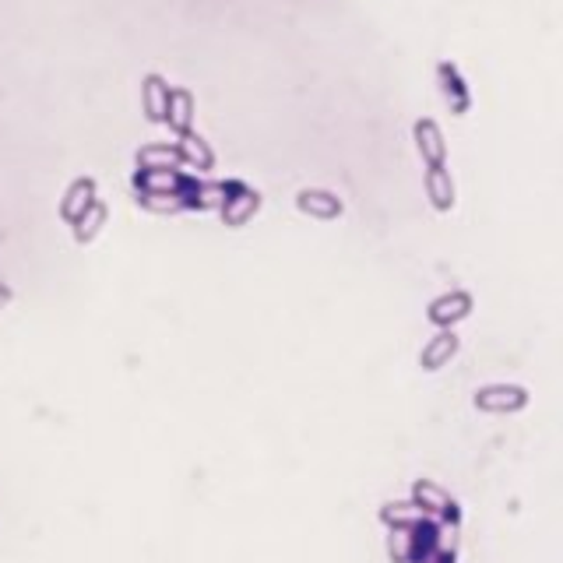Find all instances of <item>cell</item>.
<instances>
[{"instance_id":"6da1fadb","label":"cell","mask_w":563,"mask_h":563,"mask_svg":"<svg viewBox=\"0 0 563 563\" xmlns=\"http://www.w3.org/2000/svg\"><path fill=\"white\" fill-rule=\"evenodd\" d=\"M412 504L423 511V518L441 524H454L458 522V504L451 500V493L443 486L430 483V479H419L412 486Z\"/></svg>"},{"instance_id":"7a4b0ae2","label":"cell","mask_w":563,"mask_h":563,"mask_svg":"<svg viewBox=\"0 0 563 563\" xmlns=\"http://www.w3.org/2000/svg\"><path fill=\"white\" fill-rule=\"evenodd\" d=\"M134 187L138 194H183L187 198L191 176H183L180 169H138Z\"/></svg>"},{"instance_id":"3957f363","label":"cell","mask_w":563,"mask_h":563,"mask_svg":"<svg viewBox=\"0 0 563 563\" xmlns=\"http://www.w3.org/2000/svg\"><path fill=\"white\" fill-rule=\"evenodd\" d=\"M219 211H222L226 226H246V222L261 211V194L250 191L240 180H233V187H229V194H226V201H222Z\"/></svg>"},{"instance_id":"277c9868","label":"cell","mask_w":563,"mask_h":563,"mask_svg":"<svg viewBox=\"0 0 563 563\" xmlns=\"http://www.w3.org/2000/svg\"><path fill=\"white\" fill-rule=\"evenodd\" d=\"M528 405V391L518 388V384H489L483 388L479 395H476V408H483V412H496V416H504V412H518Z\"/></svg>"},{"instance_id":"5b68a950","label":"cell","mask_w":563,"mask_h":563,"mask_svg":"<svg viewBox=\"0 0 563 563\" xmlns=\"http://www.w3.org/2000/svg\"><path fill=\"white\" fill-rule=\"evenodd\" d=\"M469 314H472V296L461 292V289L443 292V296H437V299L430 303V321L437 324V327H451V324L465 321Z\"/></svg>"},{"instance_id":"8992f818","label":"cell","mask_w":563,"mask_h":563,"mask_svg":"<svg viewBox=\"0 0 563 563\" xmlns=\"http://www.w3.org/2000/svg\"><path fill=\"white\" fill-rule=\"evenodd\" d=\"M296 208H299L303 215H310V219H321V222H331V219L342 215L338 194L321 191V187H307V191H299V194H296Z\"/></svg>"},{"instance_id":"52a82bcc","label":"cell","mask_w":563,"mask_h":563,"mask_svg":"<svg viewBox=\"0 0 563 563\" xmlns=\"http://www.w3.org/2000/svg\"><path fill=\"white\" fill-rule=\"evenodd\" d=\"M233 180H191L187 187V208H198V211H211V208H222L226 194H229Z\"/></svg>"},{"instance_id":"ba28073f","label":"cell","mask_w":563,"mask_h":563,"mask_svg":"<svg viewBox=\"0 0 563 563\" xmlns=\"http://www.w3.org/2000/svg\"><path fill=\"white\" fill-rule=\"evenodd\" d=\"M416 148H419V156L423 162L433 169V165H443L447 159V145H443V134L441 127L433 121H419L416 123Z\"/></svg>"},{"instance_id":"9c48e42d","label":"cell","mask_w":563,"mask_h":563,"mask_svg":"<svg viewBox=\"0 0 563 563\" xmlns=\"http://www.w3.org/2000/svg\"><path fill=\"white\" fill-rule=\"evenodd\" d=\"M165 123H169L176 134H191V123H194V95H191L187 88H173V92H169Z\"/></svg>"},{"instance_id":"30bf717a","label":"cell","mask_w":563,"mask_h":563,"mask_svg":"<svg viewBox=\"0 0 563 563\" xmlns=\"http://www.w3.org/2000/svg\"><path fill=\"white\" fill-rule=\"evenodd\" d=\"M454 353H458V338H454V331H451V327H443L441 335H433V338L423 345V356H419V362H423V370H441V366L451 362Z\"/></svg>"},{"instance_id":"8fae6325","label":"cell","mask_w":563,"mask_h":563,"mask_svg":"<svg viewBox=\"0 0 563 563\" xmlns=\"http://www.w3.org/2000/svg\"><path fill=\"white\" fill-rule=\"evenodd\" d=\"M169 85L159 75H148L141 85V103H145V113L152 123H165V106H169Z\"/></svg>"},{"instance_id":"7c38bea8","label":"cell","mask_w":563,"mask_h":563,"mask_svg":"<svg viewBox=\"0 0 563 563\" xmlns=\"http://www.w3.org/2000/svg\"><path fill=\"white\" fill-rule=\"evenodd\" d=\"M92 201H95V180L81 176V180H75V183L67 187V194H64V201H60V215H64V219L75 226V222H78V215Z\"/></svg>"},{"instance_id":"4fadbf2b","label":"cell","mask_w":563,"mask_h":563,"mask_svg":"<svg viewBox=\"0 0 563 563\" xmlns=\"http://www.w3.org/2000/svg\"><path fill=\"white\" fill-rule=\"evenodd\" d=\"M437 78H441V92L443 99H447V106H451V113H465L469 110V88H465V81L458 75V67L441 64L437 67Z\"/></svg>"},{"instance_id":"5bb4252c","label":"cell","mask_w":563,"mask_h":563,"mask_svg":"<svg viewBox=\"0 0 563 563\" xmlns=\"http://www.w3.org/2000/svg\"><path fill=\"white\" fill-rule=\"evenodd\" d=\"M426 194H430V201H433L437 211H447L454 204V180H451V173L443 165L426 169Z\"/></svg>"},{"instance_id":"9a60e30c","label":"cell","mask_w":563,"mask_h":563,"mask_svg":"<svg viewBox=\"0 0 563 563\" xmlns=\"http://www.w3.org/2000/svg\"><path fill=\"white\" fill-rule=\"evenodd\" d=\"M180 148L176 145H145L138 152V169H180Z\"/></svg>"},{"instance_id":"2e32d148","label":"cell","mask_w":563,"mask_h":563,"mask_svg":"<svg viewBox=\"0 0 563 563\" xmlns=\"http://www.w3.org/2000/svg\"><path fill=\"white\" fill-rule=\"evenodd\" d=\"M106 204L103 201H92L85 211L78 215V222H75V240L78 243H88V240H95L99 233H103V226H106Z\"/></svg>"},{"instance_id":"e0dca14e","label":"cell","mask_w":563,"mask_h":563,"mask_svg":"<svg viewBox=\"0 0 563 563\" xmlns=\"http://www.w3.org/2000/svg\"><path fill=\"white\" fill-rule=\"evenodd\" d=\"M183 141L176 145L180 148V159H183V165H198V169H211V162H215V156H211V148H208V141H201L194 130L191 134H180Z\"/></svg>"},{"instance_id":"ac0fdd59","label":"cell","mask_w":563,"mask_h":563,"mask_svg":"<svg viewBox=\"0 0 563 563\" xmlns=\"http://www.w3.org/2000/svg\"><path fill=\"white\" fill-rule=\"evenodd\" d=\"M380 522L388 528H412V524L423 522V511L412 504V500H402V504H384L380 507Z\"/></svg>"},{"instance_id":"d6986e66","label":"cell","mask_w":563,"mask_h":563,"mask_svg":"<svg viewBox=\"0 0 563 563\" xmlns=\"http://www.w3.org/2000/svg\"><path fill=\"white\" fill-rule=\"evenodd\" d=\"M388 553H391V560L395 563H419V553H416V532H412V528H391Z\"/></svg>"},{"instance_id":"ffe728a7","label":"cell","mask_w":563,"mask_h":563,"mask_svg":"<svg viewBox=\"0 0 563 563\" xmlns=\"http://www.w3.org/2000/svg\"><path fill=\"white\" fill-rule=\"evenodd\" d=\"M138 201H141V208H148L156 215H176V211L187 208L183 194H138Z\"/></svg>"},{"instance_id":"44dd1931","label":"cell","mask_w":563,"mask_h":563,"mask_svg":"<svg viewBox=\"0 0 563 563\" xmlns=\"http://www.w3.org/2000/svg\"><path fill=\"white\" fill-rule=\"evenodd\" d=\"M419 563H454V557H441V553H430L426 560H419Z\"/></svg>"},{"instance_id":"7402d4cb","label":"cell","mask_w":563,"mask_h":563,"mask_svg":"<svg viewBox=\"0 0 563 563\" xmlns=\"http://www.w3.org/2000/svg\"><path fill=\"white\" fill-rule=\"evenodd\" d=\"M7 303H11V289H7V285H4V282H0V310H4V307H7Z\"/></svg>"}]
</instances>
